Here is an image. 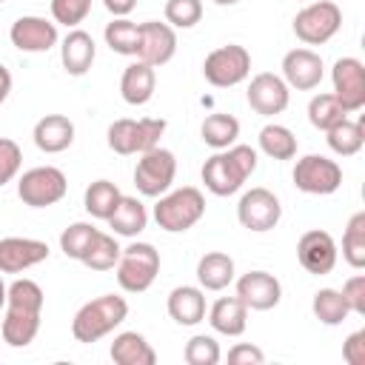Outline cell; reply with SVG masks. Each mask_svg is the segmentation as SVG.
I'll return each instance as SVG.
<instances>
[{"label":"cell","mask_w":365,"mask_h":365,"mask_svg":"<svg viewBox=\"0 0 365 365\" xmlns=\"http://www.w3.org/2000/svg\"><path fill=\"white\" fill-rule=\"evenodd\" d=\"M197 282L202 291H222L234 282V259L222 251H208L197 262Z\"/></svg>","instance_id":"484cf974"},{"label":"cell","mask_w":365,"mask_h":365,"mask_svg":"<svg viewBox=\"0 0 365 365\" xmlns=\"http://www.w3.org/2000/svg\"><path fill=\"white\" fill-rule=\"evenodd\" d=\"M342 257L351 268H365V211L351 214L342 231Z\"/></svg>","instance_id":"e575fe53"},{"label":"cell","mask_w":365,"mask_h":365,"mask_svg":"<svg viewBox=\"0 0 365 365\" xmlns=\"http://www.w3.org/2000/svg\"><path fill=\"white\" fill-rule=\"evenodd\" d=\"M154 88H157V74H154V66L137 60L131 66H125L123 77H120V97L128 103V106H145L151 97H154Z\"/></svg>","instance_id":"603a6c76"},{"label":"cell","mask_w":365,"mask_h":365,"mask_svg":"<svg viewBox=\"0 0 365 365\" xmlns=\"http://www.w3.org/2000/svg\"><path fill=\"white\" fill-rule=\"evenodd\" d=\"M339 294H342V299L348 302L351 314L365 317V274H354L351 279H345V285H342Z\"/></svg>","instance_id":"7bdbcfd3"},{"label":"cell","mask_w":365,"mask_h":365,"mask_svg":"<svg viewBox=\"0 0 365 365\" xmlns=\"http://www.w3.org/2000/svg\"><path fill=\"white\" fill-rule=\"evenodd\" d=\"M31 137L43 154H60L74 143V123L66 114H46L34 123Z\"/></svg>","instance_id":"7402d4cb"},{"label":"cell","mask_w":365,"mask_h":365,"mask_svg":"<svg viewBox=\"0 0 365 365\" xmlns=\"http://www.w3.org/2000/svg\"><path fill=\"white\" fill-rule=\"evenodd\" d=\"M279 217H282V205H279L277 194L268 191V188H251L237 202V220H240V225L248 228V231H254V234H265V231L277 228Z\"/></svg>","instance_id":"7c38bea8"},{"label":"cell","mask_w":365,"mask_h":365,"mask_svg":"<svg viewBox=\"0 0 365 365\" xmlns=\"http://www.w3.org/2000/svg\"><path fill=\"white\" fill-rule=\"evenodd\" d=\"M182 359L188 365H217L222 359V351H220V342L208 334H194L185 348H182Z\"/></svg>","instance_id":"f35d334b"},{"label":"cell","mask_w":365,"mask_h":365,"mask_svg":"<svg viewBox=\"0 0 365 365\" xmlns=\"http://www.w3.org/2000/svg\"><path fill=\"white\" fill-rule=\"evenodd\" d=\"M0 3H6V0H0Z\"/></svg>","instance_id":"f907efd6"},{"label":"cell","mask_w":365,"mask_h":365,"mask_svg":"<svg viewBox=\"0 0 365 365\" xmlns=\"http://www.w3.org/2000/svg\"><path fill=\"white\" fill-rule=\"evenodd\" d=\"M106 222L117 237H137L148 225V211L137 197H120L117 208L111 211Z\"/></svg>","instance_id":"83f0119b"},{"label":"cell","mask_w":365,"mask_h":365,"mask_svg":"<svg viewBox=\"0 0 365 365\" xmlns=\"http://www.w3.org/2000/svg\"><path fill=\"white\" fill-rule=\"evenodd\" d=\"M120 188L111 182V180H94L88 188H86V194H83V205H86V211L94 217V220H108L111 217V211L117 208V202H120Z\"/></svg>","instance_id":"d6a6232c"},{"label":"cell","mask_w":365,"mask_h":365,"mask_svg":"<svg viewBox=\"0 0 365 365\" xmlns=\"http://www.w3.org/2000/svg\"><path fill=\"white\" fill-rule=\"evenodd\" d=\"M259 151L271 160H294L297 157V137L291 128L279 123H268L259 128Z\"/></svg>","instance_id":"f546056e"},{"label":"cell","mask_w":365,"mask_h":365,"mask_svg":"<svg viewBox=\"0 0 365 365\" xmlns=\"http://www.w3.org/2000/svg\"><path fill=\"white\" fill-rule=\"evenodd\" d=\"M165 134V120L160 117H143V120H114L108 125V148L114 154H143L160 145V137Z\"/></svg>","instance_id":"8992f818"},{"label":"cell","mask_w":365,"mask_h":365,"mask_svg":"<svg viewBox=\"0 0 365 365\" xmlns=\"http://www.w3.org/2000/svg\"><path fill=\"white\" fill-rule=\"evenodd\" d=\"M291 177H294V185L302 194H317V197L334 194L342 185V168H339V163L336 160H328L322 154H305V157H299Z\"/></svg>","instance_id":"8fae6325"},{"label":"cell","mask_w":365,"mask_h":365,"mask_svg":"<svg viewBox=\"0 0 365 365\" xmlns=\"http://www.w3.org/2000/svg\"><path fill=\"white\" fill-rule=\"evenodd\" d=\"M103 6L114 14V17H128L137 6V0H103Z\"/></svg>","instance_id":"bcb514c9"},{"label":"cell","mask_w":365,"mask_h":365,"mask_svg":"<svg viewBox=\"0 0 365 365\" xmlns=\"http://www.w3.org/2000/svg\"><path fill=\"white\" fill-rule=\"evenodd\" d=\"M228 362L231 365H262L265 354L257 345H251V342H240V345H234L228 351Z\"/></svg>","instance_id":"f6af8a7d"},{"label":"cell","mask_w":365,"mask_h":365,"mask_svg":"<svg viewBox=\"0 0 365 365\" xmlns=\"http://www.w3.org/2000/svg\"><path fill=\"white\" fill-rule=\"evenodd\" d=\"M214 3H217V6H237L240 0H214Z\"/></svg>","instance_id":"681fc988"},{"label":"cell","mask_w":365,"mask_h":365,"mask_svg":"<svg viewBox=\"0 0 365 365\" xmlns=\"http://www.w3.org/2000/svg\"><path fill=\"white\" fill-rule=\"evenodd\" d=\"M200 137H202V143L208 148L222 151V148H228V145L237 143V137H240V120L234 114H222V111L208 114L202 120V125H200Z\"/></svg>","instance_id":"f1b7e54d"},{"label":"cell","mask_w":365,"mask_h":365,"mask_svg":"<svg viewBox=\"0 0 365 365\" xmlns=\"http://www.w3.org/2000/svg\"><path fill=\"white\" fill-rule=\"evenodd\" d=\"M208 322L222 336H240L248 328V308L240 297H220L208 308Z\"/></svg>","instance_id":"d4e9b609"},{"label":"cell","mask_w":365,"mask_h":365,"mask_svg":"<svg viewBox=\"0 0 365 365\" xmlns=\"http://www.w3.org/2000/svg\"><path fill=\"white\" fill-rule=\"evenodd\" d=\"M248 74H251V54L245 46H237V43L214 48L202 63V77L217 88L240 86Z\"/></svg>","instance_id":"9c48e42d"},{"label":"cell","mask_w":365,"mask_h":365,"mask_svg":"<svg viewBox=\"0 0 365 365\" xmlns=\"http://www.w3.org/2000/svg\"><path fill=\"white\" fill-rule=\"evenodd\" d=\"M322 74H325L322 57L311 48H291L282 57V80L288 88L311 91L322 83Z\"/></svg>","instance_id":"ffe728a7"},{"label":"cell","mask_w":365,"mask_h":365,"mask_svg":"<svg viewBox=\"0 0 365 365\" xmlns=\"http://www.w3.org/2000/svg\"><path fill=\"white\" fill-rule=\"evenodd\" d=\"M97 57V43L88 31L71 29L60 43V63L71 77H83Z\"/></svg>","instance_id":"44dd1931"},{"label":"cell","mask_w":365,"mask_h":365,"mask_svg":"<svg viewBox=\"0 0 365 365\" xmlns=\"http://www.w3.org/2000/svg\"><path fill=\"white\" fill-rule=\"evenodd\" d=\"M6 291H9V288H6V282L0 279V308H6Z\"/></svg>","instance_id":"c3c4849f"},{"label":"cell","mask_w":365,"mask_h":365,"mask_svg":"<svg viewBox=\"0 0 365 365\" xmlns=\"http://www.w3.org/2000/svg\"><path fill=\"white\" fill-rule=\"evenodd\" d=\"M91 11V0H51V17L60 26L77 29Z\"/></svg>","instance_id":"60d3db41"},{"label":"cell","mask_w":365,"mask_h":365,"mask_svg":"<svg viewBox=\"0 0 365 365\" xmlns=\"http://www.w3.org/2000/svg\"><path fill=\"white\" fill-rule=\"evenodd\" d=\"M11 83H14V80H11V71L0 63V106L9 100V94H11Z\"/></svg>","instance_id":"7dc6e473"},{"label":"cell","mask_w":365,"mask_h":365,"mask_svg":"<svg viewBox=\"0 0 365 365\" xmlns=\"http://www.w3.org/2000/svg\"><path fill=\"white\" fill-rule=\"evenodd\" d=\"M311 311L322 325H342L351 314L348 302L342 299V294L336 288H319L311 299Z\"/></svg>","instance_id":"836d02e7"},{"label":"cell","mask_w":365,"mask_h":365,"mask_svg":"<svg viewBox=\"0 0 365 365\" xmlns=\"http://www.w3.org/2000/svg\"><path fill=\"white\" fill-rule=\"evenodd\" d=\"M257 171V151L251 145H228L202 163V182L214 197H231Z\"/></svg>","instance_id":"7a4b0ae2"},{"label":"cell","mask_w":365,"mask_h":365,"mask_svg":"<svg viewBox=\"0 0 365 365\" xmlns=\"http://www.w3.org/2000/svg\"><path fill=\"white\" fill-rule=\"evenodd\" d=\"M20 165H23L20 145L14 140H9V137H0V185L11 182L17 177V171H20Z\"/></svg>","instance_id":"b9f144b4"},{"label":"cell","mask_w":365,"mask_h":365,"mask_svg":"<svg viewBox=\"0 0 365 365\" xmlns=\"http://www.w3.org/2000/svg\"><path fill=\"white\" fill-rule=\"evenodd\" d=\"M177 177V157L168 148H151L143 151L134 168V185L143 197H160L171 188Z\"/></svg>","instance_id":"30bf717a"},{"label":"cell","mask_w":365,"mask_h":365,"mask_svg":"<svg viewBox=\"0 0 365 365\" xmlns=\"http://www.w3.org/2000/svg\"><path fill=\"white\" fill-rule=\"evenodd\" d=\"M331 83H334V97L339 106L351 114L365 106V66L356 57H339L331 68Z\"/></svg>","instance_id":"5bb4252c"},{"label":"cell","mask_w":365,"mask_h":365,"mask_svg":"<svg viewBox=\"0 0 365 365\" xmlns=\"http://www.w3.org/2000/svg\"><path fill=\"white\" fill-rule=\"evenodd\" d=\"M248 106L262 114V117H274V114H282L291 103V91L285 86V80L279 74H271V71H262V74H254L251 83H248Z\"/></svg>","instance_id":"2e32d148"},{"label":"cell","mask_w":365,"mask_h":365,"mask_svg":"<svg viewBox=\"0 0 365 365\" xmlns=\"http://www.w3.org/2000/svg\"><path fill=\"white\" fill-rule=\"evenodd\" d=\"M202 20V0H165V23L171 29H194Z\"/></svg>","instance_id":"ab89813d"},{"label":"cell","mask_w":365,"mask_h":365,"mask_svg":"<svg viewBox=\"0 0 365 365\" xmlns=\"http://www.w3.org/2000/svg\"><path fill=\"white\" fill-rule=\"evenodd\" d=\"M111 359L117 365H154L157 362V354L154 348L148 345V339L137 331H123L114 336L111 342Z\"/></svg>","instance_id":"4316f807"},{"label":"cell","mask_w":365,"mask_h":365,"mask_svg":"<svg viewBox=\"0 0 365 365\" xmlns=\"http://www.w3.org/2000/svg\"><path fill=\"white\" fill-rule=\"evenodd\" d=\"M106 46L114 51V54H123V57H137V46H140V23L128 20V17H114L106 31Z\"/></svg>","instance_id":"4dcf8cb0"},{"label":"cell","mask_w":365,"mask_h":365,"mask_svg":"<svg viewBox=\"0 0 365 365\" xmlns=\"http://www.w3.org/2000/svg\"><path fill=\"white\" fill-rule=\"evenodd\" d=\"M177 54V31L168 23L160 20H145L140 23V46H137V60L148 66H165Z\"/></svg>","instance_id":"e0dca14e"},{"label":"cell","mask_w":365,"mask_h":365,"mask_svg":"<svg viewBox=\"0 0 365 365\" xmlns=\"http://www.w3.org/2000/svg\"><path fill=\"white\" fill-rule=\"evenodd\" d=\"M125 317H128V302L117 294H103L77 308V314L71 319V334L77 342L91 345V342L108 336Z\"/></svg>","instance_id":"3957f363"},{"label":"cell","mask_w":365,"mask_h":365,"mask_svg":"<svg viewBox=\"0 0 365 365\" xmlns=\"http://www.w3.org/2000/svg\"><path fill=\"white\" fill-rule=\"evenodd\" d=\"M97 231H100V228H94L91 222H71V225L63 228V234H60V251H63L68 259H77V262H80V259L86 257V251L91 248Z\"/></svg>","instance_id":"74e56055"},{"label":"cell","mask_w":365,"mask_h":365,"mask_svg":"<svg viewBox=\"0 0 365 365\" xmlns=\"http://www.w3.org/2000/svg\"><path fill=\"white\" fill-rule=\"evenodd\" d=\"M165 308L177 325H197L205 319V294L197 285H177L168 294Z\"/></svg>","instance_id":"cb8c5ba5"},{"label":"cell","mask_w":365,"mask_h":365,"mask_svg":"<svg viewBox=\"0 0 365 365\" xmlns=\"http://www.w3.org/2000/svg\"><path fill=\"white\" fill-rule=\"evenodd\" d=\"M43 288L34 279H14L6 291V314L0 325V339L11 348H26L34 342L43 317Z\"/></svg>","instance_id":"6da1fadb"},{"label":"cell","mask_w":365,"mask_h":365,"mask_svg":"<svg viewBox=\"0 0 365 365\" xmlns=\"http://www.w3.org/2000/svg\"><path fill=\"white\" fill-rule=\"evenodd\" d=\"M297 259L299 265L308 271V274H331L336 259H339V248L334 242V237L328 231H319V228H311L299 237L297 242Z\"/></svg>","instance_id":"9a60e30c"},{"label":"cell","mask_w":365,"mask_h":365,"mask_svg":"<svg viewBox=\"0 0 365 365\" xmlns=\"http://www.w3.org/2000/svg\"><path fill=\"white\" fill-rule=\"evenodd\" d=\"M117 282L128 294H143L160 274V251L151 242H131L120 251L117 259Z\"/></svg>","instance_id":"5b68a950"},{"label":"cell","mask_w":365,"mask_h":365,"mask_svg":"<svg viewBox=\"0 0 365 365\" xmlns=\"http://www.w3.org/2000/svg\"><path fill=\"white\" fill-rule=\"evenodd\" d=\"M325 134H328L325 137L328 140V148L334 154H339V157H354L365 145V128H362V123H354L348 117L342 123H336L334 128H328Z\"/></svg>","instance_id":"1f68e13d"},{"label":"cell","mask_w":365,"mask_h":365,"mask_svg":"<svg viewBox=\"0 0 365 365\" xmlns=\"http://www.w3.org/2000/svg\"><path fill=\"white\" fill-rule=\"evenodd\" d=\"M120 242L114 240V234H106V231H97V237H94V242H91V248L86 251V257L80 259L86 268H91V271H111L114 265H117V259H120Z\"/></svg>","instance_id":"d590c367"},{"label":"cell","mask_w":365,"mask_h":365,"mask_svg":"<svg viewBox=\"0 0 365 365\" xmlns=\"http://www.w3.org/2000/svg\"><path fill=\"white\" fill-rule=\"evenodd\" d=\"M342 29V9L331 0H314L294 17V34L305 46H322Z\"/></svg>","instance_id":"ba28073f"},{"label":"cell","mask_w":365,"mask_h":365,"mask_svg":"<svg viewBox=\"0 0 365 365\" xmlns=\"http://www.w3.org/2000/svg\"><path fill=\"white\" fill-rule=\"evenodd\" d=\"M9 40L14 48H20L26 54H43L60 43V34H57V23L37 17V14H23L11 23Z\"/></svg>","instance_id":"4fadbf2b"},{"label":"cell","mask_w":365,"mask_h":365,"mask_svg":"<svg viewBox=\"0 0 365 365\" xmlns=\"http://www.w3.org/2000/svg\"><path fill=\"white\" fill-rule=\"evenodd\" d=\"M237 297L248 311H271L282 299V285L268 271H248L237 279Z\"/></svg>","instance_id":"ac0fdd59"},{"label":"cell","mask_w":365,"mask_h":365,"mask_svg":"<svg viewBox=\"0 0 365 365\" xmlns=\"http://www.w3.org/2000/svg\"><path fill=\"white\" fill-rule=\"evenodd\" d=\"M202 214H205V197L194 185L165 191V194H160V200L154 205V220L168 234H182V231L194 228L202 220Z\"/></svg>","instance_id":"277c9868"},{"label":"cell","mask_w":365,"mask_h":365,"mask_svg":"<svg viewBox=\"0 0 365 365\" xmlns=\"http://www.w3.org/2000/svg\"><path fill=\"white\" fill-rule=\"evenodd\" d=\"M345 117H348V111L339 106V100H336L334 94H317V97H311V103H308V123H311L314 128H319V131L334 128V125L342 123Z\"/></svg>","instance_id":"8d00e7d4"},{"label":"cell","mask_w":365,"mask_h":365,"mask_svg":"<svg viewBox=\"0 0 365 365\" xmlns=\"http://www.w3.org/2000/svg\"><path fill=\"white\" fill-rule=\"evenodd\" d=\"M48 245L31 237H3L0 240V274H20L48 259Z\"/></svg>","instance_id":"d6986e66"},{"label":"cell","mask_w":365,"mask_h":365,"mask_svg":"<svg viewBox=\"0 0 365 365\" xmlns=\"http://www.w3.org/2000/svg\"><path fill=\"white\" fill-rule=\"evenodd\" d=\"M68 191V180L60 168L54 165H37L23 171V177L17 180V197L23 200V205L29 208H48L54 202H60Z\"/></svg>","instance_id":"52a82bcc"},{"label":"cell","mask_w":365,"mask_h":365,"mask_svg":"<svg viewBox=\"0 0 365 365\" xmlns=\"http://www.w3.org/2000/svg\"><path fill=\"white\" fill-rule=\"evenodd\" d=\"M342 359L348 365H365V328L354 331L345 342H342Z\"/></svg>","instance_id":"ee69618b"}]
</instances>
